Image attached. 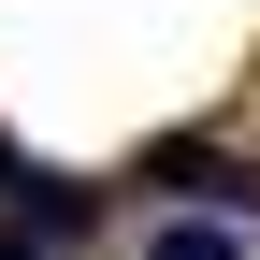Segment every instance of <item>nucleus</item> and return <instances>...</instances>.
<instances>
[{"mask_svg":"<svg viewBox=\"0 0 260 260\" xmlns=\"http://www.w3.org/2000/svg\"><path fill=\"white\" fill-rule=\"evenodd\" d=\"M145 188H174V203H203V217H246V203H260L203 130H159V145H145Z\"/></svg>","mask_w":260,"mask_h":260,"instance_id":"f257e3e1","label":"nucleus"},{"mask_svg":"<svg viewBox=\"0 0 260 260\" xmlns=\"http://www.w3.org/2000/svg\"><path fill=\"white\" fill-rule=\"evenodd\" d=\"M87 217H102V203H87L73 174H44V159L15 174V232H44V246H58V232H87Z\"/></svg>","mask_w":260,"mask_h":260,"instance_id":"f03ea898","label":"nucleus"},{"mask_svg":"<svg viewBox=\"0 0 260 260\" xmlns=\"http://www.w3.org/2000/svg\"><path fill=\"white\" fill-rule=\"evenodd\" d=\"M145 260H246V232H232V217H159Z\"/></svg>","mask_w":260,"mask_h":260,"instance_id":"7ed1b4c3","label":"nucleus"},{"mask_svg":"<svg viewBox=\"0 0 260 260\" xmlns=\"http://www.w3.org/2000/svg\"><path fill=\"white\" fill-rule=\"evenodd\" d=\"M0 260H44V232H15V217H0Z\"/></svg>","mask_w":260,"mask_h":260,"instance_id":"20e7f679","label":"nucleus"}]
</instances>
